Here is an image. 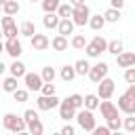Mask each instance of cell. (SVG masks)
<instances>
[{
	"label": "cell",
	"instance_id": "cell-31",
	"mask_svg": "<svg viewBox=\"0 0 135 135\" xmlns=\"http://www.w3.org/2000/svg\"><path fill=\"white\" fill-rule=\"evenodd\" d=\"M2 34H4V38H15V36H19L17 23L13 21V23H8V25H2Z\"/></svg>",
	"mask_w": 135,
	"mask_h": 135
},
{
	"label": "cell",
	"instance_id": "cell-48",
	"mask_svg": "<svg viewBox=\"0 0 135 135\" xmlns=\"http://www.w3.org/2000/svg\"><path fill=\"white\" fill-rule=\"evenodd\" d=\"M2 53H4V42L0 40V55H2Z\"/></svg>",
	"mask_w": 135,
	"mask_h": 135
},
{
	"label": "cell",
	"instance_id": "cell-1",
	"mask_svg": "<svg viewBox=\"0 0 135 135\" xmlns=\"http://www.w3.org/2000/svg\"><path fill=\"white\" fill-rule=\"evenodd\" d=\"M2 124H4V129L11 131V133H25V131H27L25 118H23V116H17V114H13V112H6V114L2 116Z\"/></svg>",
	"mask_w": 135,
	"mask_h": 135
},
{
	"label": "cell",
	"instance_id": "cell-32",
	"mask_svg": "<svg viewBox=\"0 0 135 135\" xmlns=\"http://www.w3.org/2000/svg\"><path fill=\"white\" fill-rule=\"evenodd\" d=\"M40 4L44 13H57V6L61 4V0H40Z\"/></svg>",
	"mask_w": 135,
	"mask_h": 135
},
{
	"label": "cell",
	"instance_id": "cell-9",
	"mask_svg": "<svg viewBox=\"0 0 135 135\" xmlns=\"http://www.w3.org/2000/svg\"><path fill=\"white\" fill-rule=\"evenodd\" d=\"M30 44H32V49L34 51H46L49 46H51V38L46 36V34H34L32 38H30Z\"/></svg>",
	"mask_w": 135,
	"mask_h": 135
},
{
	"label": "cell",
	"instance_id": "cell-3",
	"mask_svg": "<svg viewBox=\"0 0 135 135\" xmlns=\"http://www.w3.org/2000/svg\"><path fill=\"white\" fill-rule=\"evenodd\" d=\"M59 101H61V99H59L57 95H42V93H40V95L36 97V108H38L40 112H51V110H55V108L59 105Z\"/></svg>",
	"mask_w": 135,
	"mask_h": 135
},
{
	"label": "cell",
	"instance_id": "cell-8",
	"mask_svg": "<svg viewBox=\"0 0 135 135\" xmlns=\"http://www.w3.org/2000/svg\"><path fill=\"white\" fill-rule=\"evenodd\" d=\"M4 53H8L13 59H19L21 57V53H23V44H21V40L15 36V38H6L4 40Z\"/></svg>",
	"mask_w": 135,
	"mask_h": 135
},
{
	"label": "cell",
	"instance_id": "cell-11",
	"mask_svg": "<svg viewBox=\"0 0 135 135\" xmlns=\"http://www.w3.org/2000/svg\"><path fill=\"white\" fill-rule=\"evenodd\" d=\"M57 108H59V118H63L65 122H70V120L76 116V108L68 101V97H65L63 101H59V105H57Z\"/></svg>",
	"mask_w": 135,
	"mask_h": 135
},
{
	"label": "cell",
	"instance_id": "cell-42",
	"mask_svg": "<svg viewBox=\"0 0 135 135\" xmlns=\"http://www.w3.org/2000/svg\"><path fill=\"white\" fill-rule=\"evenodd\" d=\"M93 133H95V135H110L112 131H110V127H108V124H101V127H97V124H95Z\"/></svg>",
	"mask_w": 135,
	"mask_h": 135
},
{
	"label": "cell",
	"instance_id": "cell-21",
	"mask_svg": "<svg viewBox=\"0 0 135 135\" xmlns=\"http://www.w3.org/2000/svg\"><path fill=\"white\" fill-rule=\"evenodd\" d=\"M86 42H89V40H86L82 34H72V38H70V46H72L74 51H84Z\"/></svg>",
	"mask_w": 135,
	"mask_h": 135
},
{
	"label": "cell",
	"instance_id": "cell-27",
	"mask_svg": "<svg viewBox=\"0 0 135 135\" xmlns=\"http://www.w3.org/2000/svg\"><path fill=\"white\" fill-rule=\"evenodd\" d=\"M27 133H30V135H42V133H44L42 120L36 118V120H32V122H27Z\"/></svg>",
	"mask_w": 135,
	"mask_h": 135
},
{
	"label": "cell",
	"instance_id": "cell-33",
	"mask_svg": "<svg viewBox=\"0 0 135 135\" xmlns=\"http://www.w3.org/2000/svg\"><path fill=\"white\" fill-rule=\"evenodd\" d=\"M89 42H91L95 49H99L101 53H105V49H108V40H105L103 36H99V34H97V36H93V40H89Z\"/></svg>",
	"mask_w": 135,
	"mask_h": 135
},
{
	"label": "cell",
	"instance_id": "cell-13",
	"mask_svg": "<svg viewBox=\"0 0 135 135\" xmlns=\"http://www.w3.org/2000/svg\"><path fill=\"white\" fill-rule=\"evenodd\" d=\"M74 21H72V17H61L59 19V23H57V34H61V36H70V34H74Z\"/></svg>",
	"mask_w": 135,
	"mask_h": 135
},
{
	"label": "cell",
	"instance_id": "cell-47",
	"mask_svg": "<svg viewBox=\"0 0 135 135\" xmlns=\"http://www.w3.org/2000/svg\"><path fill=\"white\" fill-rule=\"evenodd\" d=\"M4 72H6V65H4V63H2V61H0V76H2V74H4Z\"/></svg>",
	"mask_w": 135,
	"mask_h": 135
},
{
	"label": "cell",
	"instance_id": "cell-20",
	"mask_svg": "<svg viewBox=\"0 0 135 135\" xmlns=\"http://www.w3.org/2000/svg\"><path fill=\"white\" fill-rule=\"evenodd\" d=\"M91 30H95V32H99V30H103L105 27V19H103V15H93L91 13V17H89V23H86Z\"/></svg>",
	"mask_w": 135,
	"mask_h": 135
},
{
	"label": "cell",
	"instance_id": "cell-18",
	"mask_svg": "<svg viewBox=\"0 0 135 135\" xmlns=\"http://www.w3.org/2000/svg\"><path fill=\"white\" fill-rule=\"evenodd\" d=\"M68 36H61V34H57V36H53L51 38V46H53V51H68Z\"/></svg>",
	"mask_w": 135,
	"mask_h": 135
},
{
	"label": "cell",
	"instance_id": "cell-29",
	"mask_svg": "<svg viewBox=\"0 0 135 135\" xmlns=\"http://www.w3.org/2000/svg\"><path fill=\"white\" fill-rule=\"evenodd\" d=\"M40 76H42V80H44V82H53V80L57 78V70H55L53 65H44V68H42V72H40Z\"/></svg>",
	"mask_w": 135,
	"mask_h": 135
},
{
	"label": "cell",
	"instance_id": "cell-38",
	"mask_svg": "<svg viewBox=\"0 0 135 135\" xmlns=\"http://www.w3.org/2000/svg\"><path fill=\"white\" fill-rule=\"evenodd\" d=\"M82 99H84V97H82L80 93H72V95L68 97V101H70V103H72L76 110H80V108H82Z\"/></svg>",
	"mask_w": 135,
	"mask_h": 135
},
{
	"label": "cell",
	"instance_id": "cell-23",
	"mask_svg": "<svg viewBox=\"0 0 135 135\" xmlns=\"http://www.w3.org/2000/svg\"><path fill=\"white\" fill-rule=\"evenodd\" d=\"M17 89H19V78L6 76V78L2 80V91H4V93H13V91H17Z\"/></svg>",
	"mask_w": 135,
	"mask_h": 135
},
{
	"label": "cell",
	"instance_id": "cell-2",
	"mask_svg": "<svg viewBox=\"0 0 135 135\" xmlns=\"http://www.w3.org/2000/svg\"><path fill=\"white\" fill-rule=\"evenodd\" d=\"M74 120L78 122V127H80L84 133H93V129H95V124H97V120H95V116H93V110H86V108L76 110Z\"/></svg>",
	"mask_w": 135,
	"mask_h": 135
},
{
	"label": "cell",
	"instance_id": "cell-26",
	"mask_svg": "<svg viewBox=\"0 0 135 135\" xmlns=\"http://www.w3.org/2000/svg\"><path fill=\"white\" fill-rule=\"evenodd\" d=\"M124 51V44H122V40L120 38H114V40H108V49H105V53H112V55H118V53H122Z\"/></svg>",
	"mask_w": 135,
	"mask_h": 135
},
{
	"label": "cell",
	"instance_id": "cell-40",
	"mask_svg": "<svg viewBox=\"0 0 135 135\" xmlns=\"http://www.w3.org/2000/svg\"><path fill=\"white\" fill-rule=\"evenodd\" d=\"M124 82H127V84H133V82H135V65L124 68Z\"/></svg>",
	"mask_w": 135,
	"mask_h": 135
},
{
	"label": "cell",
	"instance_id": "cell-30",
	"mask_svg": "<svg viewBox=\"0 0 135 135\" xmlns=\"http://www.w3.org/2000/svg\"><path fill=\"white\" fill-rule=\"evenodd\" d=\"M11 95H13V99H15L17 103H25V101H27V97H30V91H27L25 86H23V89L19 86V89H17V91H13Z\"/></svg>",
	"mask_w": 135,
	"mask_h": 135
},
{
	"label": "cell",
	"instance_id": "cell-4",
	"mask_svg": "<svg viewBox=\"0 0 135 135\" xmlns=\"http://www.w3.org/2000/svg\"><path fill=\"white\" fill-rule=\"evenodd\" d=\"M89 17H91V8H89V4L74 6V11H72V21H74V25L84 27V25L89 23Z\"/></svg>",
	"mask_w": 135,
	"mask_h": 135
},
{
	"label": "cell",
	"instance_id": "cell-24",
	"mask_svg": "<svg viewBox=\"0 0 135 135\" xmlns=\"http://www.w3.org/2000/svg\"><path fill=\"white\" fill-rule=\"evenodd\" d=\"M19 11H21V4H19L17 0H6V2L2 4V13H4V15H13V17H15Z\"/></svg>",
	"mask_w": 135,
	"mask_h": 135
},
{
	"label": "cell",
	"instance_id": "cell-7",
	"mask_svg": "<svg viewBox=\"0 0 135 135\" xmlns=\"http://www.w3.org/2000/svg\"><path fill=\"white\" fill-rule=\"evenodd\" d=\"M23 84H25V89L32 93H40V86L44 84V80H42V76L40 74H36V72H25V76H23Z\"/></svg>",
	"mask_w": 135,
	"mask_h": 135
},
{
	"label": "cell",
	"instance_id": "cell-49",
	"mask_svg": "<svg viewBox=\"0 0 135 135\" xmlns=\"http://www.w3.org/2000/svg\"><path fill=\"white\" fill-rule=\"evenodd\" d=\"M2 36H4V34H2V27H0V40H2Z\"/></svg>",
	"mask_w": 135,
	"mask_h": 135
},
{
	"label": "cell",
	"instance_id": "cell-25",
	"mask_svg": "<svg viewBox=\"0 0 135 135\" xmlns=\"http://www.w3.org/2000/svg\"><path fill=\"white\" fill-rule=\"evenodd\" d=\"M120 8H114V6H110L105 13H103V19H105V23H118L120 21Z\"/></svg>",
	"mask_w": 135,
	"mask_h": 135
},
{
	"label": "cell",
	"instance_id": "cell-14",
	"mask_svg": "<svg viewBox=\"0 0 135 135\" xmlns=\"http://www.w3.org/2000/svg\"><path fill=\"white\" fill-rule=\"evenodd\" d=\"M116 63H118V68H131V65H135V53L133 51L118 53L116 55Z\"/></svg>",
	"mask_w": 135,
	"mask_h": 135
},
{
	"label": "cell",
	"instance_id": "cell-5",
	"mask_svg": "<svg viewBox=\"0 0 135 135\" xmlns=\"http://www.w3.org/2000/svg\"><path fill=\"white\" fill-rule=\"evenodd\" d=\"M108 72H110V65H108L105 61H97L95 65H91V70H89V74H86V76H89V80H91V82H95V84H97L101 78H105V76H108Z\"/></svg>",
	"mask_w": 135,
	"mask_h": 135
},
{
	"label": "cell",
	"instance_id": "cell-16",
	"mask_svg": "<svg viewBox=\"0 0 135 135\" xmlns=\"http://www.w3.org/2000/svg\"><path fill=\"white\" fill-rule=\"evenodd\" d=\"M82 97H84V99H82V108L93 110V112L99 108V101H101V99H99L97 93H86V95H82Z\"/></svg>",
	"mask_w": 135,
	"mask_h": 135
},
{
	"label": "cell",
	"instance_id": "cell-39",
	"mask_svg": "<svg viewBox=\"0 0 135 135\" xmlns=\"http://www.w3.org/2000/svg\"><path fill=\"white\" fill-rule=\"evenodd\" d=\"M23 118H25V124H27V122H32V120H36V118H40V116H38V108H36V110L27 108V110L23 112Z\"/></svg>",
	"mask_w": 135,
	"mask_h": 135
},
{
	"label": "cell",
	"instance_id": "cell-34",
	"mask_svg": "<svg viewBox=\"0 0 135 135\" xmlns=\"http://www.w3.org/2000/svg\"><path fill=\"white\" fill-rule=\"evenodd\" d=\"M72 11H74V6H72L70 2H61V4L57 6V15H59V17H72Z\"/></svg>",
	"mask_w": 135,
	"mask_h": 135
},
{
	"label": "cell",
	"instance_id": "cell-10",
	"mask_svg": "<svg viewBox=\"0 0 135 135\" xmlns=\"http://www.w3.org/2000/svg\"><path fill=\"white\" fill-rule=\"evenodd\" d=\"M97 110H101V116H103L105 120H108V118H114V116H118V105H116L114 101H110V99H101Z\"/></svg>",
	"mask_w": 135,
	"mask_h": 135
},
{
	"label": "cell",
	"instance_id": "cell-28",
	"mask_svg": "<svg viewBox=\"0 0 135 135\" xmlns=\"http://www.w3.org/2000/svg\"><path fill=\"white\" fill-rule=\"evenodd\" d=\"M74 70H76V76H86L89 70H91V63H89L86 59H78V61L74 63Z\"/></svg>",
	"mask_w": 135,
	"mask_h": 135
},
{
	"label": "cell",
	"instance_id": "cell-35",
	"mask_svg": "<svg viewBox=\"0 0 135 135\" xmlns=\"http://www.w3.org/2000/svg\"><path fill=\"white\" fill-rule=\"evenodd\" d=\"M122 129L127 133H135V114H127V118L122 120Z\"/></svg>",
	"mask_w": 135,
	"mask_h": 135
},
{
	"label": "cell",
	"instance_id": "cell-19",
	"mask_svg": "<svg viewBox=\"0 0 135 135\" xmlns=\"http://www.w3.org/2000/svg\"><path fill=\"white\" fill-rule=\"evenodd\" d=\"M59 15L57 13H44V17H42V25L46 27V30H57V23H59Z\"/></svg>",
	"mask_w": 135,
	"mask_h": 135
},
{
	"label": "cell",
	"instance_id": "cell-6",
	"mask_svg": "<svg viewBox=\"0 0 135 135\" xmlns=\"http://www.w3.org/2000/svg\"><path fill=\"white\" fill-rule=\"evenodd\" d=\"M114 89H116V82L112 80V78H101L99 82H97V95H99V99H112V95H114Z\"/></svg>",
	"mask_w": 135,
	"mask_h": 135
},
{
	"label": "cell",
	"instance_id": "cell-17",
	"mask_svg": "<svg viewBox=\"0 0 135 135\" xmlns=\"http://www.w3.org/2000/svg\"><path fill=\"white\" fill-rule=\"evenodd\" d=\"M59 78H61L63 82H72V80L76 78V70H74V63H72V65H70V63L61 65V68H59Z\"/></svg>",
	"mask_w": 135,
	"mask_h": 135
},
{
	"label": "cell",
	"instance_id": "cell-37",
	"mask_svg": "<svg viewBox=\"0 0 135 135\" xmlns=\"http://www.w3.org/2000/svg\"><path fill=\"white\" fill-rule=\"evenodd\" d=\"M84 53H86V57H91V59H97V57H101V51H99V49H95L91 42H86V46H84Z\"/></svg>",
	"mask_w": 135,
	"mask_h": 135
},
{
	"label": "cell",
	"instance_id": "cell-52",
	"mask_svg": "<svg viewBox=\"0 0 135 135\" xmlns=\"http://www.w3.org/2000/svg\"><path fill=\"white\" fill-rule=\"evenodd\" d=\"M0 13H2V4H0Z\"/></svg>",
	"mask_w": 135,
	"mask_h": 135
},
{
	"label": "cell",
	"instance_id": "cell-36",
	"mask_svg": "<svg viewBox=\"0 0 135 135\" xmlns=\"http://www.w3.org/2000/svg\"><path fill=\"white\" fill-rule=\"evenodd\" d=\"M105 124L110 127V131H112V133H114V131H120V129H122V120H120L118 116H114V118H108V120H105Z\"/></svg>",
	"mask_w": 135,
	"mask_h": 135
},
{
	"label": "cell",
	"instance_id": "cell-50",
	"mask_svg": "<svg viewBox=\"0 0 135 135\" xmlns=\"http://www.w3.org/2000/svg\"><path fill=\"white\" fill-rule=\"evenodd\" d=\"M30 2H32V4H34V2H40V0H30Z\"/></svg>",
	"mask_w": 135,
	"mask_h": 135
},
{
	"label": "cell",
	"instance_id": "cell-45",
	"mask_svg": "<svg viewBox=\"0 0 135 135\" xmlns=\"http://www.w3.org/2000/svg\"><path fill=\"white\" fill-rule=\"evenodd\" d=\"M110 6H114V8H122V6H124V0H110Z\"/></svg>",
	"mask_w": 135,
	"mask_h": 135
},
{
	"label": "cell",
	"instance_id": "cell-44",
	"mask_svg": "<svg viewBox=\"0 0 135 135\" xmlns=\"http://www.w3.org/2000/svg\"><path fill=\"white\" fill-rule=\"evenodd\" d=\"M124 93H127V95H129V97H133V99H135V82H133V84H129V86H127V91H124Z\"/></svg>",
	"mask_w": 135,
	"mask_h": 135
},
{
	"label": "cell",
	"instance_id": "cell-46",
	"mask_svg": "<svg viewBox=\"0 0 135 135\" xmlns=\"http://www.w3.org/2000/svg\"><path fill=\"white\" fill-rule=\"evenodd\" d=\"M68 2H70L72 6H80V4H86L84 0H68Z\"/></svg>",
	"mask_w": 135,
	"mask_h": 135
},
{
	"label": "cell",
	"instance_id": "cell-51",
	"mask_svg": "<svg viewBox=\"0 0 135 135\" xmlns=\"http://www.w3.org/2000/svg\"><path fill=\"white\" fill-rule=\"evenodd\" d=\"M4 2H6V0H0V4H4Z\"/></svg>",
	"mask_w": 135,
	"mask_h": 135
},
{
	"label": "cell",
	"instance_id": "cell-15",
	"mask_svg": "<svg viewBox=\"0 0 135 135\" xmlns=\"http://www.w3.org/2000/svg\"><path fill=\"white\" fill-rule=\"evenodd\" d=\"M6 70L11 72V76H15V78H23L25 76V63L23 61H19V59H13L11 61V65H6Z\"/></svg>",
	"mask_w": 135,
	"mask_h": 135
},
{
	"label": "cell",
	"instance_id": "cell-41",
	"mask_svg": "<svg viewBox=\"0 0 135 135\" xmlns=\"http://www.w3.org/2000/svg\"><path fill=\"white\" fill-rule=\"evenodd\" d=\"M40 93H42V95H55V84H53V82H44V84L40 86Z\"/></svg>",
	"mask_w": 135,
	"mask_h": 135
},
{
	"label": "cell",
	"instance_id": "cell-12",
	"mask_svg": "<svg viewBox=\"0 0 135 135\" xmlns=\"http://www.w3.org/2000/svg\"><path fill=\"white\" fill-rule=\"evenodd\" d=\"M118 112H124V114H135V99L133 97H129L127 93H122L120 97H118Z\"/></svg>",
	"mask_w": 135,
	"mask_h": 135
},
{
	"label": "cell",
	"instance_id": "cell-43",
	"mask_svg": "<svg viewBox=\"0 0 135 135\" xmlns=\"http://www.w3.org/2000/svg\"><path fill=\"white\" fill-rule=\"evenodd\" d=\"M59 133H61V135H74V133H76V129H74L70 122H65V124L61 127V131H59Z\"/></svg>",
	"mask_w": 135,
	"mask_h": 135
},
{
	"label": "cell",
	"instance_id": "cell-22",
	"mask_svg": "<svg viewBox=\"0 0 135 135\" xmlns=\"http://www.w3.org/2000/svg\"><path fill=\"white\" fill-rule=\"evenodd\" d=\"M34 34H36V25H34V21H21V25H19V36L32 38Z\"/></svg>",
	"mask_w": 135,
	"mask_h": 135
}]
</instances>
